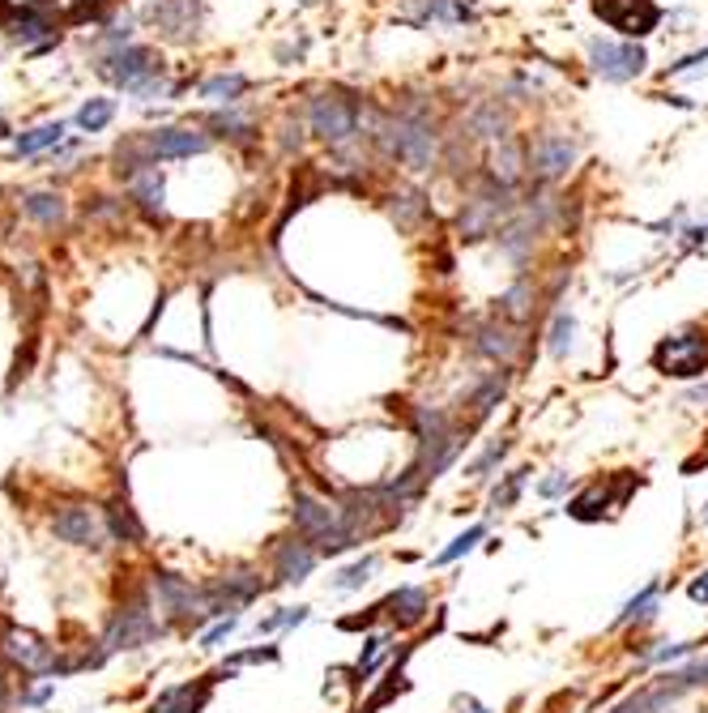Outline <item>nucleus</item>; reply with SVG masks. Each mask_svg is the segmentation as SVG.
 Masks as SVG:
<instances>
[{
  "mask_svg": "<svg viewBox=\"0 0 708 713\" xmlns=\"http://www.w3.org/2000/svg\"><path fill=\"white\" fill-rule=\"evenodd\" d=\"M9 705H13V688H9V671L0 667V713H9Z\"/></svg>",
  "mask_w": 708,
  "mask_h": 713,
  "instance_id": "nucleus-49",
  "label": "nucleus"
},
{
  "mask_svg": "<svg viewBox=\"0 0 708 713\" xmlns=\"http://www.w3.org/2000/svg\"><path fill=\"white\" fill-rule=\"evenodd\" d=\"M534 313H538V286H534V278L521 274L500 295V317L512 320V325H525V320H534Z\"/></svg>",
  "mask_w": 708,
  "mask_h": 713,
  "instance_id": "nucleus-21",
  "label": "nucleus"
},
{
  "mask_svg": "<svg viewBox=\"0 0 708 713\" xmlns=\"http://www.w3.org/2000/svg\"><path fill=\"white\" fill-rule=\"evenodd\" d=\"M214 683H218V675H197V679L171 683L150 701V713H201L214 697Z\"/></svg>",
  "mask_w": 708,
  "mask_h": 713,
  "instance_id": "nucleus-17",
  "label": "nucleus"
},
{
  "mask_svg": "<svg viewBox=\"0 0 708 713\" xmlns=\"http://www.w3.org/2000/svg\"><path fill=\"white\" fill-rule=\"evenodd\" d=\"M103 73L124 86V90H133V94H141V99H155L167 90V81H162V60H158L155 47H119L116 56L103 65Z\"/></svg>",
  "mask_w": 708,
  "mask_h": 713,
  "instance_id": "nucleus-9",
  "label": "nucleus"
},
{
  "mask_svg": "<svg viewBox=\"0 0 708 713\" xmlns=\"http://www.w3.org/2000/svg\"><path fill=\"white\" fill-rule=\"evenodd\" d=\"M687 598H692V602H700V607H708V568H705V573H696V577L687 581Z\"/></svg>",
  "mask_w": 708,
  "mask_h": 713,
  "instance_id": "nucleus-48",
  "label": "nucleus"
},
{
  "mask_svg": "<svg viewBox=\"0 0 708 713\" xmlns=\"http://www.w3.org/2000/svg\"><path fill=\"white\" fill-rule=\"evenodd\" d=\"M644 478L631 475V471H619V475L602 478V483H590L581 496H572L568 500V509L563 513L576 517V521H602V517L610 513V509H624L628 505V496L640 487Z\"/></svg>",
  "mask_w": 708,
  "mask_h": 713,
  "instance_id": "nucleus-10",
  "label": "nucleus"
},
{
  "mask_svg": "<svg viewBox=\"0 0 708 713\" xmlns=\"http://www.w3.org/2000/svg\"><path fill=\"white\" fill-rule=\"evenodd\" d=\"M320 564V552H316V543L308 539H286V543H277L274 547V581L277 586H299V581H308L312 577V568Z\"/></svg>",
  "mask_w": 708,
  "mask_h": 713,
  "instance_id": "nucleus-18",
  "label": "nucleus"
},
{
  "mask_svg": "<svg viewBox=\"0 0 708 713\" xmlns=\"http://www.w3.org/2000/svg\"><path fill=\"white\" fill-rule=\"evenodd\" d=\"M282 658V649L277 645H252V649H239V654H231L222 667H218V679H231V675L239 671V667H256V663H277Z\"/></svg>",
  "mask_w": 708,
  "mask_h": 713,
  "instance_id": "nucleus-33",
  "label": "nucleus"
},
{
  "mask_svg": "<svg viewBox=\"0 0 708 713\" xmlns=\"http://www.w3.org/2000/svg\"><path fill=\"white\" fill-rule=\"evenodd\" d=\"M141 159L155 167L158 159H193L201 150H209V137L197 128H155V133H141L133 137Z\"/></svg>",
  "mask_w": 708,
  "mask_h": 713,
  "instance_id": "nucleus-16",
  "label": "nucleus"
},
{
  "mask_svg": "<svg viewBox=\"0 0 708 713\" xmlns=\"http://www.w3.org/2000/svg\"><path fill=\"white\" fill-rule=\"evenodd\" d=\"M662 683L674 688L678 697H683V692H696V688H708V658L705 663H692V667H678V671H666L662 675Z\"/></svg>",
  "mask_w": 708,
  "mask_h": 713,
  "instance_id": "nucleus-36",
  "label": "nucleus"
},
{
  "mask_svg": "<svg viewBox=\"0 0 708 713\" xmlns=\"http://www.w3.org/2000/svg\"><path fill=\"white\" fill-rule=\"evenodd\" d=\"M243 90H248V78H243V73H214V78L201 81V99H205V103H222V107H236Z\"/></svg>",
  "mask_w": 708,
  "mask_h": 713,
  "instance_id": "nucleus-28",
  "label": "nucleus"
},
{
  "mask_svg": "<svg viewBox=\"0 0 708 713\" xmlns=\"http://www.w3.org/2000/svg\"><path fill=\"white\" fill-rule=\"evenodd\" d=\"M658 595H662V581H649L640 595L628 598L624 611H619V629H624V624H649V620L658 615Z\"/></svg>",
  "mask_w": 708,
  "mask_h": 713,
  "instance_id": "nucleus-30",
  "label": "nucleus"
},
{
  "mask_svg": "<svg viewBox=\"0 0 708 713\" xmlns=\"http://www.w3.org/2000/svg\"><path fill=\"white\" fill-rule=\"evenodd\" d=\"M304 620H308V607H277L274 615L256 624V633H286V629H299Z\"/></svg>",
  "mask_w": 708,
  "mask_h": 713,
  "instance_id": "nucleus-39",
  "label": "nucleus"
},
{
  "mask_svg": "<svg viewBox=\"0 0 708 713\" xmlns=\"http://www.w3.org/2000/svg\"><path fill=\"white\" fill-rule=\"evenodd\" d=\"M572 338H576V317L559 308V313H555V320H551V342H547V347H551V355L568 359V351H572Z\"/></svg>",
  "mask_w": 708,
  "mask_h": 713,
  "instance_id": "nucleus-38",
  "label": "nucleus"
},
{
  "mask_svg": "<svg viewBox=\"0 0 708 713\" xmlns=\"http://www.w3.org/2000/svg\"><path fill=\"white\" fill-rule=\"evenodd\" d=\"M696 654V641H674V645H662V649H649V663H658V667H670V663H678V658H692Z\"/></svg>",
  "mask_w": 708,
  "mask_h": 713,
  "instance_id": "nucleus-42",
  "label": "nucleus"
},
{
  "mask_svg": "<svg viewBox=\"0 0 708 713\" xmlns=\"http://www.w3.org/2000/svg\"><path fill=\"white\" fill-rule=\"evenodd\" d=\"M103 525H107V539H112V543H128V547H137V543L146 539L141 521H137V513H133L124 500H112V505L103 509Z\"/></svg>",
  "mask_w": 708,
  "mask_h": 713,
  "instance_id": "nucleus-24",
  "label": "nucleus"
},
{
  "mask_svg": "<svg viewBox=\"0 0 708 713\" xmlns=\"http://www.w3.org/2000/svg\"><path fill=\"white\" fill-rule=\"evenodd\" d=\"M22 210L43 223V227H56V223H65V197H56V193H26L22 197Z\"/></svg>",
  "mask_w": 708,
  "mask_h": 713,
  "instance_id": "nucleus-32",
  "label": "nucleus"
},
{
  "mask_svg": "<svg viewBox=\"0 0 708 713\" xmlns=\"http://www.w3.org/2000/svg\"><path fill=\"white\" fill-rule=\"evenodd\" d=\"M376 615H385V611H380V607H372V611H363V615H346V620H338V629H342V633H358V629H372V620H376Z\"/></svg>",
  "mask_w": 708,
  "mask_h": 713,
  "instance_id": "nucleus-47",
  "label": "nucleus"
},
{
  "mask_svg": "<svg viewBox=\"0 0 708 713\" xmlns=\"http://www.w3.org/2000/svg\"><path fill=\"white\" fill-rule=\"evenodd\" d=\"M380 611L389 615L393 629H419L432 611V595L423 586H397L393 595L380 602Z\"/></svg>",
  "mask_w": 708,
  "mask_h": 713,
  "instance_id": "nucleus-20",
  "label": "nucleus"
},
{
  "mask_svg": "<svg viewBox=\"0 0 708 713\" xmlns=\"http://www.w3.org/2000/svg\"><path fill=\"white\" fill-rule=\"evenodd\" d=\"M457 710H461V713H491L487 705H478L473 697H457Z\"/></svg>",
  "mask_w": 708,
  "mask_h": 713,
  "instance_id": "nucleus-51",
  "label": "nucleus"
},
{
  "mask_svg": "<svg viewBox=\"0 0 708 713\" xmlns=\"http://www.w3.org/2000/svg\"><path fill=\"white\" fill-rule=\"evenodd\" d=\"M52 534L56 543L65 547H85V552H103L112 539H107V525H103V509H90V505H65L52 513Z\"/></svg>",
  "mask_w": 708,
  "mask_h": 713,
  "instance_id": "nucleus-11",
  "label": "nucleus"
},
{
  "mask_svg": "<svg viewBox=\"0 0 708 713\" xmlns=\"http://www.w3.org/2000/svg\"><path fill=\"white\" fill-rule=\"evenodd\" d=\"M568 491H572V475H568V471H551V475L538 483V496H543V500H559V496H568Z\"/></svg>",
  "mask_w": 708,
  "mask_h": 713,
  "instance_id": "nucleus-46",
  "label": "nucleus"
},
{
  "mask_svg": "<svg viewBox=\"0 0 708 713\" xmlns=\"http://www.w3.org/2000/svg\"><path fill=\"white\" fill-rule=\"evenodd\" d=\"M393 205H389V214H393L397 227H406V231H419L427 218H432V205L427 197L419 193V189H393Z\"/></svg>",
  "mask_w": 708,
  "mask_h": 713,
  "instance_id": "nucleus-23",
  "label": "nucleus"
},
{
  "mask_svg": "<svg viewBox=\"0 0 708 713\" xmlns=\"http://www.w3.org/2000/svg\"><path fill=\"white\" fill-rule=\"evenodd\" d=\"M60 133H65L60 120H52V124H35L31 133H18V155H39V150H47V146L60 142Z\"/></svg>",
  "mask_w": 708,
  "mask_h": 713,
  "instance_id": "nucleus-34",
  "label": "nucleus"
},
{
  "mask_svg": "<svg viewBox=\"0 0 708 713\" xmlns=\"http://www.w3.org/2000/svg\"><path fill=\"white\" fill-rule=\"evenodd\" d=\"M52 697H56V679L39 675V683H31V688L22 692V705H26V710H43Z\"/></svg>",
  "mask_w": 708,
  "mask_h": 713,
  "instance_id": "nucleus-43",
  "label": "nucleus"
},
{
  "mask_svg": "<svg viewBox=\"0 0 708 713\" xmlns=\"http://www.w3.org/2000/svg\"><path fill=\"white\" fill-rule=\"evenodd\" d=\"M653 367L662 376H674V381H696L708 372V329L705 325H687L678 333L662 338L653 347Z\"/></svg>",
  "mask_w": 708,
  "mask_h": 713,
  "instance_id": "nucleus-4",
  "label": "nucleus"
},
{
  "mask_svg": "<svg viewBox=\"0 0 708 713\" xmlns=\"http://www.w3.org/2000/svg\"><path fill=\"white\" fill-rule=\"evenodd\" d=\"M482 180H491V184H500V189L516 193V189L529 180V137H516V133H509L504 142L487 146V159H482Z\"/></svg>",
  "mask_w": 708,
  "mask_h": 713,
  "instance_id": "nucleus-13",
  "label": "nucleus"
},
{
  "mask_svg": "<svg viewBox=\"0 0 708 713\" xmlns=\"http://www.w3.org/2000/svg\"><path fill=\"white\" fill-rule=\"evenodd\" d=\"M687 401H692V406H708V381L705 385H696V389H687Z\"/></svg>",
  "mask_w": 708,
  "mask_h": 713,
  "instance_id": "nucleus-50",
  "label": "nucleus"
},
{
  "mask_svg": "<svg viewBox=\"0 0 708 713\" xmlns=\"http://www.w3.org/2000/svg\"><path fill=\"white\" fill-rule=\"evenodd\" d=\"M410 649H414V645H406V649H401V658H397L393 667H389L385 683H380V688H376V692H372V697H367V701H363V705H358L354 713H376V710H385L393 697L410 692V679H406V671H401V667H406V658H410Z\"/></svg>",
  "mask_w": 708,
  "mask_h": 713,
  "instance_id": "nucleus-26",
  "label": "nucleus"
},
{
  "mask_svg": "<svg viewBox=\"0 0 708 713\" xmlns=\"http://www.w3.org/2000/svg\"><path fill=\"white\" fill-rule=\"evenodd\" d=\"M585 56H590V69L602 81L610 86H624V81H636L644 69H649V52L636 39H602L593 35L585 43Z\"/></svg>",
  "mask_w": 708,
  "mask_h": 713,
  "instance_id": "nucleus-7",
  "label": "nucleus"
},
{
  "mask_svg": "<svg viewBox=\"0 0 708 713\" xmlns=\"http://www.w3.org/2000/svg\"><path fill=\"white\" fill-rule=\"evenodd\" d=\"M509 449H512V440L509 437H500V440H487V449L478 453L470 462V478H487L504 457H509Z\"/></svg>",
  "mask_w": 708,
  "mask_h": 713,
  "instance_id": "nucleus-37",
  "label": "nucleus"
},
{
  "mask_svg": "<svg viewBox=\"0 0 708 713\" xmlns=\"http://www.w3.org/2000/svg\"><path fill=\"white\" fill-rule=\"evenodd\" d=\"M133 197L137 205L150 214V218H162V176L158 171H141V176H133Z\"/></svg>",
  "mask_w": 708,
  "mask_h": 713,
  "instance_id": "nucleus-31",
  "label": "nucleus"
},
{
  "mask_svg": "<svg viewBox=\"0 0 708 713\" xmlns=\"http://www.w3.org/2000/svg\"><path fill=\"white\" fill-rule=\"evenodd\" d=\"M376 568H380V555H363V559H354V564L338 568V573L329 577V590H338V595H354V590H363V586L372 581Z\"/></svg>",
  "mask_w": 708,
  "mask_h": 713,
  "instance_id": "nucleus-27",
  "label": "nucleus"
},
{
  "mask_svg": "<svg viewBox=\"0 0 708 713\" xmlns=\"http://www.w3.org/2000/svg\"><path fill=\"white\" fill-rule=\"evenodd\" d=\"M385 649H389V633H367L363 636V649H358V663H354V679L351 683H367L372 675L380 671L385 663Z\"/></svg>",
  "mask_w": 708,
  "mask_h": 713,
  "instance_id": "nucleus-29",
  "label": "nucleus"
},
{
  "mask_svg": "<svg viewBox=\"0 0 708 713\" xmlns=\"http://www.w3.org/2000/svg\"><path fill=\"white\" fill-rule=\"evenodd\" d=\"M162 636H171V629L162 624V615H158V607H155V590H150V581H146V586H133V590L124 595V602L112 611L103 636L94 641V658H99V667H103L107 658L128 654V649H146V645H155Z\"/></svg>",
  "mask_w": 708,
  "mask_h": 713,
  "instance_id": "nucleus-1",
  "label": "nucleus"
},
{
  "mask_svg": "<svg viewBox=\"0 0 708 713\" xmlns=\"http://www.w3.org/2000/svg\"><path fill=\"white\" fill-rule=\"evenodd\" d=\"M674 701H678V692L658 679V683H644L640 692H631L628 701H619L610 713H666Z\"/></svg>",
  "mask_w": 708,
  "mask_h": 713,
  "instance_id": "nucleus-25",
  "label": "nucleus"
},
{
  "mask_svg": "<svg viewBox=\"0 0 708 713\" xmlns=\"http://www.w3.org/2000/svg\"><path fill=\"white\" fill-rule=\"evenodd\" d=\"M470 342H473L478 355L491 359V363H500V367H516L521 355H525V329L512 325V320H504V317L478 320V325L470 329Z\"/></svg>",
  "mask_w": 708,
  "mask_h": 713,
  "instance_id": "nucleus-14",
  "label": "nucleus"
},
{
  "mask_svg": "<svg viewBox=\"0 0 708 713\" xmlns=\"http://www.w3.org/2000/svg\"><path fill=\"white\" fill-rule=\"evenodd\" d=\"M112 116H116V103H112V99H90V103L78 112V124L85 133H99V128H107V120Z\"/></svg>",
  "mask_w": 708,
  "mask_h": 713,
  "instance_id": "nucleus-41",
  "label": "nucleus"
},
{
  "mask_svg": "<svg viewBox=\"0 0 708 713\" xmlns=\"http://www.w3.org/2000/svg\"><path fill=\"white\" fill-rule=\"evenodd\" d=\"M290 521H295V534L316 543L320 555H342L358 547L346 530V517H342V505H329L312 491H295V509H290Z\"/></svg>",
  "mask_w": 708,
  "mask_h": 713,
  "instance_id": "nucleus-3",
  "label": "nucleus"
},
{
  "mask_svg": "<svg viewBox=\"0 0 708 713\" xmlns=\"http://www.w3.org/2000/svg\"><path fill=\"white\" fill-rule=\"evenodd\" d=\"M504 394H509V376H504V372L482 376V381H478V389L470 394V401H466V406H470V419H466V423H470V428H478V423H482V419H487V415H491V410L504 401Z\"/></svg>",
  "mask_w": 708,
  "mask_h": 713,
  "instance_id": "nucleus-22",
  "label": "nucleus"
},
{
  "mask_svg": "<svg viewBox=\"0 0 708 713\" xmlns=\"http://www.w3.org/2000/svg\"><path fill=\"white\" fill-rule=\"evenodd\" d=\"M201 586H205V620L209 624H218L227 615H239L243 607H252L256 598L270 590V581H261L256 568H231V573H222L214 581H201Z\"/></svg>",
  "mask_w": 708,
  "mask_h": 713,
  "instance_id": "nucleus-5",
  "label": "nucleus"
},
{
  "mask_svg": "<svg viewBox=\"0 0 708 713\" xmlns=\"http://www.w3.org/2000/svg\"><path fill=\"white\" fill-rule=\"evenodd\" d=\"M0 658L13 667V671L22 675H47V679H56V663H60V649L56 645H47L39 633H31V629H22V624H4L0 629Z\"/></svg>",
  "mask_w": 708,
  "mask_h": 713,
  "instance_id": "nucleus-8",
  "label": "nucleus"
},
{
  "mask_svg": "<svg viewBox=\"0 0 708 713\" xmlns=\"http://www.w3.org/2000/svg\"><path fill=\"white\" fill-rule=\"evenodd\" d=\"M363 116H367V103L354 90L329 86L308 103V133H316L329 150H342L363 137Z\"/></svg>",
  "mask_w": 708,
  "mask_h": 713,
  "instance_id": "nucleus-2",
  "label": "nucleus"
},
{
  "mask_svg": "<svg viewBox=\"0 0 708 713\" xmlns=\"http://www.w3.org/2000/svg\"><path fill=\"white\" fill-rule=\"evenodd\" d=\"M239 629V615H227V620H218V624H209L205 633H201V649H218L227 636Z\"/></svg>",
  "mask_w": 708,
  "mask_h": 713,
  "instance_id": "nucleus-45",
  "label": "nucleus"
},
{
  "mask_svg": "<svg viewBox=\"0 0 708 713\" xmlns=\"http://www.w3.org/2000/svg\"><path fill=\"white\" fill-rule=\"evenodd\" d=\"M482 539H487V525H470L466 534H457V539H453V543H448L444 552L435 555V564H453V559H461V555H470L473 547L482 543Z\"/></svg>",
  "mask_w": 708,
  "mask_h": 713,
  "instance_id": "nucleus-40",
  "label": "nucleus"
},
{
  "mask_svg": "<svg viewBox=\"0 0 708 713\" xmlns=\"http://www.w3.org/2000/svg\"><path fill=\"white\" fill-rule=\"evenodd\" d=\"M473 13H478L473 0H406L397 9L401 22L423 26V31H457V26L473 22Z\"/></svg>",
  "mask_w": 708,
  "mask_h": 713,
  "instance_id": "nucleus-15",
  "label": "nucleus"
},
{
  "mask_svg": "<svg viewBox=\"0 0 708 713\" xmlns=\"http://www.w3.org/2000/svg\"><path fill=\"white\" fill-rule=\"evenodd\" d=\"M214 124L222 128V137H236V142H248V137H252V120L239 116V112H222Z\"/></svg>",
  "mask_w": 708,
  "mask_h": 713,
  "instance_id": "nucleus-44",
  "label": "nucleus"
},
{
  "mask_svg": "<svg viewBox=\"0 0 708 713\" xmlns=\"http://www.w3.org/2000/svg\"><path fill=\"white\" fill-rule=\"evenodd\" d=\"M593 13L610 26V31H619L624 39H644V35H653L658 26H662V4L658 0H593Z\"/></svg>",
  "mask_w": 708,
  "mask_h": 713,
  "instance_id": "nucleus-12",
  "label": "nucleus"
},
{
  "mask_svg": "<svg viewBox=\"0 0 708 713\" xmlns=\"http://www.w3.org/2000/svg\"><path fill=\"white\" fill-rule=\"evenodd\" d=\"M705 521H708V505H705Z\"/></svg>",
  "mask_w": 708,
  "mask_h": 713,
  "instance_id": "nucleus-52",
  "label": "nucleus"
},
{
  "mask_svg": "<svg viewBox=\"0 0 708 713\" xmlns=\"http://www.w3.org/2000/svg\"><path fill=\"white\" fill-rule=\"evenodd\" d=\"M466 133H470L473 142H487V146L504 142V137L512 133L509 99H482V103H478V107L470 112V116H466Z\"/></svg>",
  "mask_w": 708,
  "mask_h": 713,
  "instance_id": "nucleus-19",
  "label": "nucleus"
},
{
  "mask_svg": "<svg viewBox=\"0 0 708 713\" xmlns=\"http://www.w3.org/2000/svg\"><path fill=\"white\" fill-rule=\"evenodd\" d=\"M525 483H529V471H509V475L495 483V491H491V509H495V513L516 509V500H521Z\"/></svg>",
  "mask_w": 708,
  "mask_h": 713,
  "instance_id": "nucleus-35",
  "label": "nucleus"
},
{
  "mask_svg": "<svg viewBox=\"0 0 708 713\" xmlns=\"http://www.w3.org/2000/svg\"><path fill=\"white\" fill-rule=\"evenodd\" d=\"M581 159V146L572 133H559V128H543V133H529V180L534 184H559L568 180V171Z\"/></svg>",
  "mask_w": 708,
  "mask_h": 713,
  "instance_id": "nucleus-6",
  "label": "nucleus"
}]
</instances>
